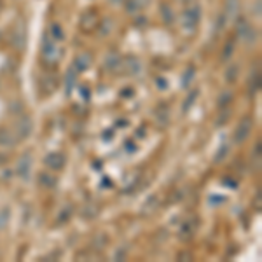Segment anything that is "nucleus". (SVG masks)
I'll list each match as a JSON object with an SVG mask.
<instances>
[{
	"label": "nucleus",
	"instance_id": "nucleus-27",
	"mask_svg": "<svg viewBox=\"0 0 262 262\" xmlns=\"http://www.w3.org/2000/svg\"><path fill=\"white\" fill-rule=\"evenodd\" d=\"M199 97V91L198 90H193V91H189V95H187V98L184 100V105H182V110L184 112H187V110L191 109V107L196 103V100Z\"/></svg>",
	"mask_w": 262,
	"mask_h": 262
},
{
	"label": "nucleus",
	"instance_id": "nucleus-47",
	"mask_svg": "<svg viewBox=\"0 0 262 262\" xmlns=\"http://www.w3.org/2000/svg\"><path fill=\"white\" fill-rule=\"evenodd\" d=\"M126 119H119V123H117V126H119V128H124V126H126Z\"/></svg>",
	"mask_w": 262,
	"mask_h": 262
},
{
	"label": "nucleus",
	"instance_id": "nucleus-31",
	"mask_svg": "<svg viewBox=\"0 0 262 262\" xmlns=\"http://www.w3.org/2000/svg\"><path fill=\"white\" fill-rule=\"evenodd\" d=\"M232 53H234V42H232V40H229V42L224 46V51H222V56H220V60L226 63V61L232 56Z\"/></svg>",
	"mask_w": 262,
	"mask_h": 262
},
{
	"label": "nucleus",
	"instance_id": "nucleus-32",
	"mask_svg": "<svg viewBox=\"0 0 262 262\" xmlns=\"http://www.w3.org/2000/svg\"><path fill=\"white\" fill-rule=\"evenodd\" d=\"M142 9V4H140V0H128L126 2V11L130 14H135L136 11Z\"/></svg>",
	"mask_w": 262,
	"mask_h": 262
},
{
	"label": "nucleus",
	"instance_id": "nucleus-26",
	"mask_svg": "<svg viewBox=\"0 0 262 262\" xmlns=\"http://www.w3.org/2000/svg\"><path fill=\"white\" fill-rule=\"evenodd\" d=\"M49 37L53 40H63L65 39V32H63V28L60 27V23H51Z\"/></svg>",
	"mask_w": 262,
	"mask_h": 262
},
{
	"label": "nucleus",
	"instance_id": "nucleus-33",
	"mask_svg": "<svg viewBox=\"0 0 262 262\" xmlns=\"http://www.w3.org/2000/svg\"><path fill=\"white\" fill-rule=\"evenodd\" d=\"M260 90V79H259V73H257L255 77H252V80H250V95H257Z\"/></svg>",
	"mask_w": 262,
	"mask_h": 262
},
{
	"label": "nucleus",
	"instance_id": "nucleus-50",
	"mask_svg": "<svg viewBox=\"0 0 262 262\" xmlns=\"http://www.w3.org/2000/svg\"><path fill=\"white\" fill-rule=\"evenodd\" d=\"M0 161H2V157H0ZM0 164H2V163H0Z\"/></svg>",
	"mask_w": 262,
	"mask_h": 262
},
{
	"label": "nucleus",
	"instance_id": "nucleus-25",
	"mask_svg": "<svg viewBox=\"0 0 262 262\" xmlns=\"http://www.w3.org/2000/svg\"><path fill=\"white\" fill-rule=\"evenodd\" d=\"M100 213V208H98V205H95V203H90V205H86L82 208V212H80V215H82V219H88V220H91V219H95Z\"/></svg>",
	"mask_w": 262,
	"mask_h": 262
},
{
	"label": "nucleus",
	"instance_id": "nucleus-19",
	"mask_svg": "<svg viewBox=\"0 0 262 262\" xmlns=\"http://www.w3.org/2000/svg\"><path fill=\"white\" fill-rule=\"evenodd\" d=\"M107 245H109V234H107V232H98V234H95L93 241H91V246H93L95 250H103Z\"/></svg>",
	"mask_w": 262,
	"mask_h": 262
},
{
	"label": "nucleus",
	"instance_id": "nucleus-1",
	"mask_svg": "<svg viewBox=\"0 0 262 262\" xmlns=\"http://www.w3.org/2000/svg\"><path fill=\"white\" fill-rule=\"evenodd\" d=\"M201 21V7L199 6H191L184 11L182 16V27L187 32H194L198 27V23Z\"/></svg>",
	"mask_w": 262,
	"mask_h": 262
},
{
	"label": "nucleus",
	"instance_id": "nucleus-35",
	"mask_svg": "<svg viewBox=\"0 0 262 262\" xmlns=\"http://www.w3.org/2000/svg\"><path fill=\"white\" fill-rule=\"evenodd\" d=\"M100 33H102V35H107V33H109L110 30H112V21L110 20H103V21H100Z\"/></svg>",
	"mask_w": 262,
	"mask_h": 262
},
{
	"label": "nucleus",
	"instance_id": "nucleus-11",
	"mask_svg": "<svg viewBox=\"0 0 262 262\" xmlns=\"http://www.w3.org/2000/svg\"><path fill=\"white\" fill-rule=\"evenodd\" d=\"M123 66L124 70H126V73H130V75H138V73L142 72V61L136 56H128L126 60L123 61Z\"/></svg>",
	"mask_w": 262,
	"mask_h": 262
},
{
	"label": "nucleus",
	"instance_id": "nucleus-13",
	"mask_svg": "<svg viewBox=\"0 0 262 262\" xmlns=\"http://www.w3.org/2000/svg\"><path fill=\"white\" fill-rule=\"evenodd\" d=\"M154 117H156V124L159 128H166L169 124V110L168 107L161 105L157 107V110L154 112Z\"/></svg>",
	"mask_w": 262,
	"mask_h": 262
},
{
	"label": "nucleus",
	"instance_id": "nucleus-8",
	"mask_svg": "<svg viewBox=\"0 0 262 262\" xmlns=\"http://www.w3.org/2000/svg\"><path fill=\"white\" fill-rule=\"evenodd\" d=\"M98 23H100V18H98L97 11H93V9L86 11V13L80 16V28H82L84 32H91Z\"/></svg>",
	"mask_w": 262,
	"mask_h": 262
},
{
	"label": "nucleus",
	"instance_id": "nucleus-42",
	"mask_svg": "<svg viewBox=\"0 0 262 262\" xmlns=\"http://www.w3.org/2000/svg\"><path fill=\"white\" fill-rule=\"evenodd\" d=\"M145 23H147V20H145V18H138V20L135 21V25H136V27H142V25H143V27H145Z\"/></svg>",
	"mask_w": 262,
	"mask_h": 262
},
{
	"label": "nucleus",
	"instance_id": "nucleus-6",
	"mask_svg": "<svg viewBox=\"0 0 262 262\" xmlns=\"http://www.w3.org/2000/svg\"><path fill=\"white\" fill-rule=\"evenodd\" d=\"M32 173V154L25 152L21 154V157L16 163V175L20 177L21 180H28Z\"/></svg>",
	"mask_w": 262,
	"mask_h": 262
},
{
	"label": "nucleus",
	"instance_id": "nucleus-10",
	"mask_svg": "<svg viewBox=\"0 0 262 262\" xmlns=\"http://www.w3.org/2000/svg\"><path fill=\"white\" fill-rule=\"evenodd\" d=\"M196 227H198V220H196V217H193V219H187L186 222L180 226V229H179V236L182 239H191L194 236V231H196Z\"/></svg>",
	"mask_w": 262,
	"mask_h": 262
},
{
	"label": "nucleus",
	"instance_id": "nucleus-29",
	"mask_svg": "<svg viewBox=\"0 0 262 262\" xmlns=\"http://www.w3.org/2000/svg\"><path fill=\"white\" fill-rule=\"evenodd\" d=\"M128 252H130V248H128V245H121V246H117L116 252H114V260H117V262L126 260Z\"/></svg>",
	"mask_w": 262,
	"mask_h": 262
},
{
	"label": "nucleus",
	"instance_id": "nucleus-23",
	"mask_svg": "<svg viewBox=\"0 0 262 262\" xmlns=\"http://www.w3.org/2000/svg\"><path fill=\"white\" fill-rule=\"evenodd\" d=\"M229 150H231V147L227 145V143H222V145L219 147V150L215 152V157H213V163H215V164L224 163V161L227 159V156H229Z\"/></svg>",
	"mask_w": 262,
	"mask_h": 262
},
{
	"label": "nucleus",
	"instance_id": "nucleus-39",
	"mask_svg": "<svg viewBox=\"0 0 262 262\" xmlns=\"http://www.w3.org/2000/svg\"><path fill=\"white\" fill-rule=\"evenodd\" d=\"M210 203H212V205H219V203H226V198L224 196H210Z\"/></svg>",
	"mask_w": 262,
	"mask_h": 262
},
{
	"label": "nucleus",
	"instance_id": "nucleus-12",
	"mask_svg": "<svg viewBox=\"0 0 262 262\" xmlns=\"http://www.w3.org/2000/svg\"><path fill=\"white\" fill-rule=\"evenodd\" d=\"M123 66V58L117 53H110L109 56L105 58V70L109 72H119V68Z\"/></svg>",
	"mask_w": 262,
	"mask_h": 262
},
{
	"label": "nucleus",
	"instance_id": "nucleus-15",
	"mask_svg": "<svg viewBox=\"0 0 262 262\" xmlns=\"http://www.w3.org/2000/svg\"><path fill=\"white\" fill-rule=\"evenodd\" d=\"M157 206H159V198L157 196H149L145 199V203H143L142 206V215H152L154 212L157 210Z\"/></svg>",
	"mask_w": 262,
	"mask_h": 262
},
{
	"label": "nucleus",
	"instance_id": "nucleus-21",
	"mask_svg": "<svg viewBox=\"0 0 262 262\" xmlns=\"http://www.w3.org/2000/svg\"><path fill=\"white\" fill-rule=\"evenodd\" d=\"M73 86H75V70H73V66H70V68L66 70V73H65V91H66V95L72 93Z\"/></svg>",
	"mask_w": 262,
	"mask_h": 262
},
{
	"label": "nucleus",
	"instance_id": "nucleus-5",
	"mask_svg": "<svg viewBox=\"0 0 262 262\" xmlns=\"http://www.w3.org/2000/svg\"><path fill=\"white\" fill-rule=\"evenodd\" d=\"M33 131V121L30 116H21L16 121V138L27 140Z\"/></svg>",
	"mask_w": 262,
	"mask_h": 262
},
{
	"label": "nucleus",
	"instance_id": "nucleus-17",
	"mask_svg": "<svg viewBox=\"0 0 262 262\" xmlns=\"http://www.w3.org/2000/svg\"><path fill=\"white\" fill-rule=\"evenodd\" d=\"M14 143H16V136L11 135L9 130H0V147H4V149H7V147H14Z\"/></svg>",
	"mask_w": 262,
	"mask_h": 262
},
{
	"label": "nucleus",
	"instance_id": "nucleus-14",
	"mask_svg": "<svg viewBox=\"0 0 262 262\" xmlns=\"http://www.w3.org/2000/svg\"><path fill=\"white\" fill-rule=\"evenodd\" d=\"M232 102H234V93L229 90L222 91V93H219V98H217V107L220 109H229L232 105Z\"/></svg>",
	"mask_w": 262,
	"mask_h": 262
},
{
	"label": "nucleus",
	"instance_id": "nucleus-41",
	"mask_svg": "<svg viewBox=\"0 0 262 262\" xmlns=\"http://www.w3.org/2000/svg\"><path fill=\"white\" fill-rule=\"evenodd\" d=\"M121 97L123 98H133V90L131 88H124V90L121 91Z\"/></svg>",
	"mask_w": 262,
	"mask_h": 262
},
{
	"label": "nucleus",
	"instance_id": "nucleus-24",
	"mask_svg": "<svg viewBox=\"0 0 262 262\" xmlns=\"http://www.w3.org/2000/svg\"><path fill=\"white\" fill-rule=\"evenodd\" d=\"M39 184L46 189H53V187H56V177H53L51 173H40Z\"/></svg>",
	"mask_w": 262,
	"mask_h": 262
},
{
	"label": "nucleus",
	"instance_id": "nucleus-2",
	"mask_svg": "<svg viewBox=\"0 0 262 262\" xmlns=\"http://www.w3.org/2000/svg\"><path fill=\"white\" fill-rule=\"evenodd\" d=\"M42 58L47 63H56L61 58V49H58V46L49 35H44L42 39Z\"/></svg>",
	"mask_w": 262,
	"mask_h": 262
},
{
	"label": "nucleus",
	"instance_id": "nucleus-36",
	"mask_svg": "<svg viewBox=\"0 0 262 262\" xmlns=\"http://www.w3.org/2000/svg\"><path fill=\"white\" fill-rule=\"evenodd\" d=\"M226 23H227V16L224 13H220L219 16H217V21H215V30L220 32L224 27H226Z\"/></svg>",
	"mask_w": 262,
	"mask_h": 262
},
{
	"label": "nucleus",
	"instance_id": "nucleus-44",
	"mask_svg": "<svg viewBox=\"0 0 262 262\" xmlns=\"http://www.w3.org/2000/svg\"><path fill=\"white\" fill-rule=\"evenodd\" d=\"M224 186H229V187H236L238 186V184L234 182V180H229V179H226L224 180Z\"/></svg>",
	"mask_w": 262,
	"mask_h": 262
},
{
	"label": "nucleus",
	"instance_id": "nucleus-22",
	"mask_svg": "<svg viewBox=\"0 0 262 262\" xmlns=\"http://www.w3.org/2000/svg\"><path fill=\"white\" fill-rule=\"evenodd\" d=\"M161 18H163L164 25H173L175 23V14H173L171 7L168 4H161Z\"/></svg>",
	"mask_w": 262,
	"mask_h": 262
},
{
	"label": "nucleus",
	"instance_id": "nucleus-48",
	"mask_svg": "<svg viewBox=\"0 0 262 262\" xmlns=\"http://www.w3.org/2000/svg\"><path fill=\"white\" fill-rule=\"evenodd\" d=\"M110 2H114V4H121V2H124V0H110Z\"/></svg>",
	"mask_w": 262,
	"mask_h": 262
},
{
	"label": "nucleus",
	"instance_id": "nucleus-40",
	"mask_svg": "<svg viewBox=\"0 0 262 262\" xmlns=\"http://www.w3.org/2000/svg\"><path fill=\"white\" fill-rule=\"evenodd\" d=\"M80 95H82V98L88 100V102L91 100V90H90V88H86V86L80 88Z\"/></svg>",
	"mask_w": 262,
	"mask_h": 262
},
{
	"label": "nucleus",
	"instance_id": "nucleus-37",
	"mask_svg": "<svg viewBox=\"0 0 262 262\" xmlns=\"http://www.w3.org/2000/svg\"><path fill=\"white\" fill-rule=\"evenodd\" d=\"M156 88L161 91H164L166 88H168V80H166L164 77H156Z\"/></svg>",
	"mask_w": 262,
	"mask_h": 262
},
{
	"label": "nucleus",
	"instance_id": "nucleus-20",
	"mask_svg": "<svg viewBox=\"0 0 262 262\" xmlns=\"http://www.w3.org/2000/svg\"><path fill=\"white\" fill-rule=\"evenodd\" d=\"M224 6H226V16L232 18L238 14L239 7H241V0H224Z\"/></svg>",
	"mask_w": 262,
	"mask_h": 262
},
{
	"label": "nucleus",
	"instance_id": "nucleus-28",
	"mask_svg": "<svg viewBox=\"0 0 262 262\" xmlns=\"http://www.w3.org/2000/svg\"><path fill=\"white\" fill-rule=\"evenodd\" d=\"M194 77H196V68H194V66H187V70L184 72V75H182V86L189 88L191 82L194 80Z\"/></svg>",
	"mask_w": 262,
	"mask_h": 262
},
{
	"label": "nucleus",
	"instance_id": "nucleus-43",
	"mask_svg": "<svg viewBox=\"0 0 262 262\" xmlns=\"http://www.w3.org/2000/svg\"><path fill=\"white\" fill-rule=\"evenodd\" d=\"M136 136L143 138V136H145V128H138V130H136Z\"/></svg>",
	"mask_w": 262,
	"mask_h": 262
},
{
	"label": "nucleus",
	"instance_id": "nucleus-7",
	"mask_svg": "<svg viewBox=\"0 0 262 262\" xmlns=\"http://www.w3.org/2000/svg\"><path fill=\"white\" fill-rule=\"evenodd\" d=\"M44 164L53 171H61L65 168V156L60 152H51L44 157Z\"/></svg>",
	"mask_w": 262,
	"mask_h": 262
},
{
	"label": "nucleus",
	"instance_id": "nucleus-30",
	"mask_svg": "<svg viewBox=\"0 0 262 262\" xmlns=\"http://www.w3.org/2000/svg\"><path fill=\"white\" fill-rule=\"evenodd\" d=\"M229 116H231V110L229 109H220V114L217 116V119H215V126L217 128L224 126V124L227 123V119H229Z\"/></svg>",
	"mask_w": 262,
	"mask_h": 262
},
{
	"label": "nucleus",
	"instance_id": "nucleus-16",
	"mask_svg": "<svg viewBox=\"0 0 262 262\" xmlns=\"http://www.w3.org/2000/svg\"><path fill=\"white\" fill-rule=\"evenodd\" d=\"M72 215H73V206L72 205H65L63 208L60 210V213H58L56 224L58 226H63V224H66L70 219H72Z\"/></svg>",
	"mask_w": 262,
	"mask_h": 262
},
{
	"label": "nucleus",
	"instance_id": "nucleus-46",
	"mask_svg": "<svg viewBox=\"0 0 262 262\" xmlns=\"http://www.w3.org/2000/svg\"><path fill=\"white\" fill-rule=\"evenodd\" d=\"M110 133H112V131H105V133H103V140H107V142H109V140H110V136H112V135H110Z\"/></svg>",
	"mask_w": 262,
	"mask_h": 262
},
{
	"label": "nucleus",
	"instance_id": "nucleus-38",
	"mask_svg": "<svg viewBox=\"0 0 262 262\" xmlns=\"http://www.w3.org/2000/svg\"><path fill=\"white\" fill-rule=\"evenodd\" d=\"M124 150H126L128 154H133L136 152V145L133 142H130V140H126V142H124Z\"/></svg>",
	"mask_w": 262,
	"mask_h": 262
},
{
	"label": "nucleus",
	"instance_id": "nucleus-49",
	"mask_svg": "<svg viewBox=\"0 0 262 262\" xmlns=\"http://www.w3.org/2000/svg\"><path fill=\"white\" fill-rule=\"evenodd\" d=\"M180 2H184V4H189V2H193V0H180Z\"/></svg>",
	"mask_w": 262,
	"mask_h": 262
},
{
	"label": "nucleus",
	"instance_id": "nucleus-34",
	"mask_svg": "<svg viewBox=\"0 0 262 262\" xmlns=\"http://www.w3.org/2000/svg\"><path fill=\"white\" fill-rule=\"evenodd\" d=\"M9 217H11V210L9 208L0 210V229H4V227L7 226V222H9Z\"/></svg>",
	"mask_w": 262,
	"mask_h": 262
},
{
	"label": "nucleus",
	"instance_id": "nucleus-18",
	"mask_svg": "<svg viewBox=\"0 0 262 262\" xmlns=\"http://www.w3.org/2000/svg\"><path fill=\"white\" fill-rule=\"evenodd\" d=\"M238 77H239V66L236 65V63L227 65L226 73H224V79H226V82L234 84L236 80H238Z\"/></svg>",
	"mask_w": 262,
	"mask_h": 262
},
{
	"label": "nucleus",
	"instance_id": "nucleus-3",
	"mask_svg": "<svg viewBox=\"0 0 262 262\" xmlns=\"http://www.w3.org/2000/svg\"><path fill=\"white\" fill-rule=\"evenodd\" d=\"M236 33L246 44H252L257 40V32L253 30V27L246 20H238V23H236Z\"/></svg>",
	"mask_w": 262,
	"mask_h": 262
},
{
	"label": "nucleus",
	"instance_id": "nucleus-45",
	"mask_svg": "<svg viewBox=\"0 0 262 262\" xmlns=\"http://www.w3.org/2000/svg\"><path fill=\"white\" fill-rule=\"evenodd\" d=\"M179 259H187V260H191V253H186V252L179 253Z\"/></svg>",
	"mask_w": 262,
	"mask_h": 262
},
{
	"label": "nucleus",
	"instance_id": "nucleus-9",
	"mask_svg": "<svg viewBox=\"0 0 262 262\" xmlns=\"http://www.w3.org/2000/svg\"><path fill=\"white\" fill-rule=\"evenodd\" d=\"M93 65V54L84 51V53H79L73 60V70L75 72H86L90 66Z\"/></svg>",
	"mask_w": 262,
	"mask_h": 262
},
{
	"label": "nucleus",
	"instance_id": "nucleus-4",
	"mask_svg": "<svg viewBox=\"0 0 262 262\" xmlns=\"http://www.w3.org/2000/svg\"><path fill=\"white\" fill-rule=\"evenodd\" d=\"M252 128H253V119L252 117H243L238 123L234 130V142L236 143H243L250 135H252Z\"/></svg>",
	"mask_w": 262,
	"mask_h": 262
}]
</instances>
